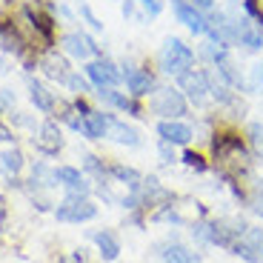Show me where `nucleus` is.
<instances>
[{"mask_svg":"<svg viewBox=\"0 0 263 263\" xmlns=\"http://www.w3.org/2000/svg\"><path fill=\"white\" fill-rule=\"evenodd\" d=\"M169 3H172V14H175V20H178V23H183V26L189 29L195 37H203L206 29H209L206 12H200L192 0H169Z\"/></svg>","mask_w":263,"mask_h":263,"instance_id":"obj_8","label":"nucleus"},{"mask_svg":"<svg viewBox=\"0 0 263 263\" xmlns=\"http://www.w3.org/2000/svg\"><path fill=\"white\" fill-rule=\"evenodd\" d=\"M149 112L160 120H183V115H189V100L178 83H158V89L149 95Z\"/></svg>","mask_w":263,"mask_h":263,"instance_id":"obj_2","label":"nucleus"},{"mask_svg":"<svg viewBox=\"0 0 263 263\" xmlns=\"http://www.w3.org/2000/svg\"><path fill=\"white\" fill-rule=\"evenodd\" d=\"M40 72L46 74L49 80H58L60 86H66V80H69L72 69H69V60H66L63 54H58V52H46L43 58H40Z\"/></svg>","mask_w":263,"mask_h":263,"instance_id":"obj_17","label":"nucleus"},{"mask_svg":"<svg viewBox=\"0 0 263 263\" xmlns=\"http://www.w3.org/2000/svg\"><path fill=\"white\" fill-rule=\"evenodd\" d=\"M155 132H158V140H169L175 146H189L195 140V129L186 120H158Z\"/></svg>","mask_w":263,"mask_h":263,"instance_id":"obj_10","label":"nucleus"},{"mask_svg":"<svg viewBox=\"0 0 263 263\" xmlns=\"http://www.w3.org/2000/svg\"><path fill=\"white\" fill-rule=\"evenodd\" d=\"M34 149L43 152V155H58L60 149H63V135H60V126L54 123V120H46V123H40L37 132H34V138H32Z\"/></svg>","mask_w":263,"mask_h":263,"instance_id":"obj_11","label":"nucleus"},{"mask_svg":"<svg viewBox=\"0 0 263 263\" xmlns=\"http://www.w3.org/2000/svg\"><path fill=\"white\" fill-rule=\"evenodd\" d=\"M14 140V135H12V129H9L3 120H0V143H12Z\"/></svg>","mask_w":263,"mask_h":263,"instance_id":"obj_34","label":"nucleus"},{"mask_svg":"<svg viewBox=\"0 0 263 263\" xmlns=\"http://www.w3.org/2000/svg\"><path fill=\"white\" fill-rule=\"evenodd\" d=\"M160 257H163V263H203L200 252L183 246L180 240H169V243L160 249Z\"/></svg>","mask_w":263,"mask_h":263,"instance_id":"obj_18","label":"nucleus"},{"mask_svg":"<svg viewBox=\"0 0 263 263\" xmlns=\"http://www.w3.org/2000/svg\"><path fill=\"white\" fill-rule=\"evenodd\" d=\"M178 89L186 95L192 106H206L212 100V69L209 66H192L175 78Z\"/></svg>","mask_w":263,"mask_h":263,"instance_id":"obj_3","label":"nucleus"},{"mask_svg":"<svg viewBox=\"0 0 263 263\" xmlns=\"http://www.w3.org/2000/svg\"><path fill=\"white\" fill-rule=\"evenodd\" d=\"M23 166H26V158H23V152L17 146H12V149H6L0 155V169L6 172V175H12V178L23 172Z\"/></svg>","mask_w":263,"mask_h":263,"instance_id":"obj_23","label":"nucleus"},{"mask_svg":"<svg viewBox=\"0 0 263 263\" xmlns=\"http://www.w3.org/2000/svg\"><path fill=\"white\" fill-rule=\"evenodd\" d=\"M260 246H263V229L260 226H249V229L243 232V237L237 240L232 255L243 257L246 263H260Z\"/></svg>","mask_w":263,"mask_h":263,"instance_id":"obj_14","label":"nucleus"},{"mask_svg":"<svg viewBox=\"0 0 263 263\" xmlns=\"http://www.w3.org/2000/svg\"><path fill=\"white\" fill-rule=\"evenodd\" d=\"M78 12H80V17H83L86 23H89V26L95 29V32H100V29H103V23H100V20L95 17V12H92V9H89V3H83V0H80V6H78Z\"/></svg>","mask_w":263,"mask_h":263,"instance_id":"obj_31","label":"nucleus"},{"mask_svg":"<svg viewBox=\"0 0 263 263\" xmlns=\"http://www.w3.org/2000/svg\"><path fill=\"white\" fill-rule=\"evenodd\" d=\"M66 89H69V92H74L78 98H80V95H86V92H92L89 78H86V74H80V72H72V74H69V80H66Z\"/></svg>","mask_w":263,"mask_h":263,"instance_id":"obj_28","label":"nucleus"},{"mask_svg":"<svg viewBox=\"0 0 263 263\" xmlns=\"http://www.w3.org/2000/svg\"><path fill=\"white\" fill-rule=\"evenodd\" d=\"M112 118H115V115L92 109L89 115H83V118H80L78 132L83 135V138H89V140H103L106 135H109V123H112Z\"/></svg>","mask_w":263,"mask_h":263,"instance_id":"obj_12","label":"nucleus"},{"mask_svg":"<svg viewBox=\"0 0 263 263\" xmlns=\"http://www.w3.org/2000/svg\"><path fill=\"white\" fill-rule=\"evenodd\" d=\"M158 155L163 163H178V152H175V143H169V140H158Z\"/></svg>","mask_w":263,"mask_h":263,"instance_id":"obj_30","label":"nucleus"},{"mask_svg":"<svg viewBox=\"0 0 263 263\" xmlns=\"http://www.w3.org/2000/svg\"><path fill=\"white\" fill-rule=\"evenodd\" d=\"M60 46H63V52L74 60L103 58V49H100L86 32H66L63 37H60Z\"/></svg>","mask_w":263,"mask_h":263,"instance_id":"obj_9","label":"nucleus"},{"mask_svg":"<svg viewBox=\"0 0 263 263\" xmlns=\"http://www.w3.org/2000/svg\"><path fill=\"white\" fill-rule=\"evenodd\" d=\"M192 66H197L195 49H192L183 37L169 34V37L163 40V46L158 49V72L166 74V78H178V74H183Z\"/></svg>","mask_w":263,"mask_h":263,"instance_id":"obj_1","label":"nucleus"},{"mask_svg":"<svg viewBox=\"0 0 263 263\" xmlns=\"http://www.w3.org/2000/svg\"><path fill=\"white\" fill-rule=\"evenodd\" d=\"M109 178L115 183H123L129 192H140V183H143V175L132 166H123V163H112L109 166Z\"/></svg>","mask_w":263,"mask_h":263,"instance_id":"obj_20","label":"nucleus"},{"mask_svg":"<svg viewBox=\"0 0 263 263\" xmlns=\"http://www.w3.org/2000/svg\"><path fill=\"white\" fill-rule=\"evenodd\" d=\"M246 95H263V60L246 69Z\"/></svg>","mask_w":263,"mask_h":263,"instance_id":"obj_25","label":"nucleus"},{"mask_svg":"<svg viewBox=\"0 0 263 263\" xmlns=\"http://www.w3.org/2000/svg\"><path fill=\"white\" fill-rule=\"evenodd\" d=\"M246 143H249L252 155H257V158H263V120H252L249 126H246Z\"/></svg>","mask_w":263,"mask_h":263,"instance_id":"obj_24","label":"nucleus"},{"mask_svg":"<svg viewBox=\"0 0 263 263\" xmlns=\"http://www.w3.org/2000/svg\"><path fill=\"white\" fill-rule=\"evenodd\" d=\"M135 6H138V0H123V17H132Z\"/></svg>","mask_w":263,"mask_h":263,"instance_id":"obj_36","label":"nucleus"},{"mask_svg":"<svg viewBox=\"0 0 263 263\" xmlns=\"http://www.w3.org/2000/svg\"><path fill=\"white\" fill-rule=\"evenodd\" d=\"M180 163H183L186 169H195V172H209L206 158L200 155V152H195V149H186L183 155H180Z\"/></svg>","mask_w":263,"mask_h":263,"instance_id":"obj_26","label":"nucleus"},{"mask_svg":"<svg viewBox=\"0 0 263 263\" xmlns=\"http://www.w3.org/2000/svg\"><path fill=\"white\" fill-rule=\"evenodd\" d=\"M83 74L89 78V83H92L95 89H118V86L123 83V66H118L109 58L86 60Z\"/></svg>","mask_w":263,"mask_h":263,"instance_id":"obj_4","label":"nucleus"},{"mask_svg":"<svg viewBox=\"0 0 263 263\" xmlns=\"http://www.w3.org/2000/svg\"><path fill=\"white\" fill-rule=\"evenodd\" d=\"M54 180H58L60 186H66L69 195H89V192H92L86 175L80 169H74V166H58V169H54Z\"/></svg>","mask_w":263,"mask_h":263,"instance_id":"obj_15","label":"nucleus"},{"mask_svg":"<svg viewBox=\"0 0 263 263\" xmlns=\"http://www.w3.org/2000/svg\"><path fill=\"white\" fill-rule=\"evenodd\" d=\"M237 46H243L246 52H260L263 49V29L252 17H246L243 12L237 14Z\"/></svg>","mask_w":263,"mask_h":263,"instance_id":"obj_13","label":"nucleus"},{"mask_svg":"<svg viewBox=\"0 0 263 263\" xmlns=\"http://www.w3.org/2000/svg\"><path fill=\"white\" fill-rule=\"evenodd\" d=\"M189 232H192V240H195V243L209 246V240H212V220H195Z\"/></svg>","mask_w":263,"mask_h":263,"instance_id":"obj_27","label":"nucleus"},{"mask_svg":"<svg viewBox=\"0 0 263 263\" xmlns=\"http://www.w3.org/2000/svg\"><path fill=\"white\" fill-rule=\"evenodd\" d=\"M54 217L63 223H86L98 217V206L89 200V195H66L63 203L54 206Z\"/></svg>","mask_w":263,"mask_h":263,"instance_id":"obj_5","label":"nucleus"},{"mask_svg":"<svg viewBox=\"0 0 263 263\" xmlns=\"http://www.w3.org/2000/svg\"><path fill=\"white\" fill-rule=\"evenodd\" d=\"M260 263H263V246H260Z\"/></svg>","mask_w":263,"mask_h":263,"instance_id":"obj_38","label":"nucleus"},{"mask_svg":"<svg viewBox=\"0 0 263 263\" xmlns=\"http://www.w3.org/2000/svg\"><path fill=\"white\" fill-rule=\"evenodd\" d=\"M249 226L243 220H229V217H220V220H212V240L209 246H220L226 252H235L237 240L243 237V232Z\"/></svg>","mask_w":263,"mask_h":263,"instance_id":"obj_7","label":"nucleus"},{"mask_svg":"<svg viewBox=\"0 0 263 263\" xmlns=\"http://www.w3.org/2000/svg\"><path fill=\"white\" fill-rule=\"evenodd\" d=\"M138 6L146 12V17H158L163 12V0H138Z\"/></svg>","mask_w":263,"mask_h":263,"instance_id":"obj_32","label":"nucleus"},{"mask_svg":"<svg viewBox=\"0 0 263 263\" xmlns=\"http://www.w3.org/2000/svg\"><path fill=\"white\" fill-rule=\"evenodd\" d=\"M209 69H215V74H217V80H223L226 86H232L235 92H243L246 95V74L237 69V63H235V58H223L217 66H209Z\"/></svg>","mask_w":263,"mask_h":263,"instance_id":"obj_16","label":"nucleus"},{"mask_svg":"<svg viewBox=\"0 0 263 263\" xmlns=\"http://www.w3.org/2000/svg\"><path fill=\"white\" fill-rule=\"evenodd\" d=\"M29 98H32V103L37 106L40 112H54V106H58V100H54V95L49 92L46 86L40 83V80L29 78Z\"/></svg>","mask_w":263,"mask_h":263,"instance_id":"obj_21","label":"nucleus"},{"mask_svg":"<svg viewBox=\"0 0 263 263\" xmlns=\"http://www.w3.org/2000/svg\"><path fill=\"white\" fill-rule=\"evenodd\" d=\"M246 203L252 206V212H255L257 217H263V180H255L252 183V192H249V200Z\"/></svg>","mask_w":263,"mask_h":263,"instance_id":"obj_29","label":"nucleus"},{"mask_svg":"<svg viewBox=\"0 0 263 263\" xmlns=\"http://www.w3.org/2000/svg\"><path fill=\"white\" fill-rule=\"evenodd\" d=\"M109 140H115V143H120V146H140V132L135 129V126H129V123H123V120H118V118H112V123H109V135H106Z\"/></svg>","mask_w":263,"mask_h":263,"instance_id":"obj_19","label":"nucleus"},{"mask_svg":"<svg viewBox=\"0 0 263 263\" xmlns=\"http://www.w3.org/2000/svg\"><path fill=\"white\" fill-rule=\"evenodd\" d=\"M92 240L98 243V252L103 260H118L120 257V243H118V237L112 235V232H92Z\"/></svg>","mask_w":263,"mask_h":263,"instance_id":"obj_22","label":"nucleus"},{"mask_svg":"<svg viewBox=\"0 0 263 263\" xmlns=\"http://www.w3.org/2000/svg\"><path fill=\"white\" fill-rule=\"evenodd\" d=\"M9 72V60H6V54H0V74H6Z\"/></svg>","mask_w":263,"mask_h":263,"instance_id":"obj_37","label":"nucleus"},{"mask_svg":"<svg viewBox=\"0 0 263 263\" xmlns=\"http://www.w3.org/2000/svg\"><path fill=\"white\" fill-rule=\"evenodd\" d=\"M123 83H126V92L132 98H149L155 89H158V78L155 72L143 69V66H132V63H123Z\"/></svg>","mask_w":263,"mask_h":263,"instance_id":"obj_6","label":"nucleus"},{"mask_svg":"<svg viewBox=\"0 0 263 263\" xmlns=\"http://www.w3.org/2000/svg\"><path fill=\"white\" fill-rule=\"evenodd\" d=\"M200 12H212V9H217V0H192Z\"/></svg>","mask_w":263,"mask_h":263,"instance_id":"obj_35","label":"nucleus"},{"mask_svg":"<svg viewBox=\"0 0 263 263\" xmlns=\"http://www.w3.org/2000/svg\"><path fill=\"white\" fill-rule=\"evenodd\" d=\"M14 106V92L12 89H0V112H12Z\"/></svg>","mask_w":263,"mask_h":263,"instance_id":"obj_33","label":"nucleus"}]
</instances>
